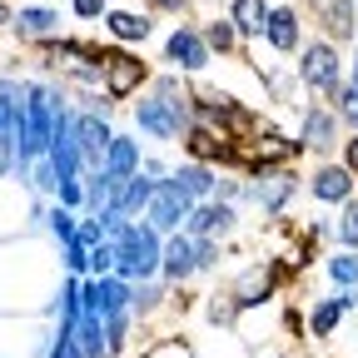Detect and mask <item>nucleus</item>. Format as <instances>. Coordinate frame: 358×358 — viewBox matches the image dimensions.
Returning <instances> with one entry per match:
<instances>
[{"mask_svg":"<svg viewBox=\"0 0 358 358\" xmlns=\"http://www.w3.org/2000/svg\"><path fill=\"white\" fill-rule=\"evenodd\" d=\"M90 274H115V244L110 239H100L90 249Z\"/></svg>","mask_w":358,"mask_h":358,"instance_id":"32","label":"nucleus"},{"mask_svg":"<svg viewBox=\"0 0 358 358\" xmlns=\"http://www.w3.org/2000/svg\"><path fill=\"white\" fill-rule=\"evenodd\" d=\"M150 10H159V15H189L194 0H150Z\"/></svg>","mask_w":358,"mask_h":358,"instance_id":"37","label":"nucleus"},{"mask_svg":"<svg viewBox=\"0 0 358 358\" xmlns=\"http://www.w3.org/2000/svg\"><path fill=\"white\" fill-rule=\"evenodd\" d=\"M169 169H174V164H164L159 155H145V159H140V174H150V179H164Z\"/></svg>","mask_w":358,"mask_h":358,"instance_id":"38","label":"nucleus"},{"mask_svg":"<svg viewBox=\"0 0 358 358\" xmlns=\"http://www.w3.org/2000/svg\"><path fill=\"white\" fill-rule=\"evenodd\" d=\"M60 268H65V274H75V279H90V249L70 239V244L60 249Z\"/></svg>","mask_w":358,"mask_h":358,"instance_id":"31","label":"nucleus"},{"mask_svg":"<svg viewBox=\"0 0 358 358\" xmlns=\"http://www.w3.org/2000/svg\"><path fill=\"white\" fill-rule=\"evenodd\" d=\"M294 189H299V179L289 164H249V174H244V199L259 204V214H274V219L289 209Z\"/></svg>","mask_w":358,"mask_h":358,"instance_id":"4","label":"nucleus"},{"mask_svg":"<svg viewBox=\"0 0 358 358\" xmlns=\"http://www.w3.org/2000/svg\"><path fill=\"white\" fill-rule=\"evenodd\" d=\"M155 189H159V179H150V174H129L124 185H120V194H115V204H110V209H120L124 219H145V209H150Z\"/></svg>","mask_w":358,"mask_h":358,"instance_id":"20","label":"nucleus"},{"mask_svg":"<svg viewBox=\"0 0 358 358\" xmlns=\"http://www.w3.org/2000/svg\"><path fill=\"white\" fill-rule=\"evenodd\" d=\"M303 20H313L324 30V40H334V45L353 40V30H358L353 0H303Z\"/></svg>","mask_w":358,"mask_h":358,"instance_id":"7","label":"nucleus"},{"mask_svg":"<svg viewBox=\"0 0 358 358\" xmlns=\"http://www.w3.org/2000/svg\"><path fill=\"white\" fill-rule=\"evenodd\" d=\"M334 145H338V115L329 105H303V115H299V150L329 159Z\"/></svg>","mask_w":358,"mask_h":358,"instance_id":"9","label":"nucleus"},{"mask_svg":"<svg viewBox=\"0 0 358 358\" xmlns=\"http://www.w3.org/2000/svg\"><path fill=\"white\" fill-rule=\"evenodd\" d=\"M358 308V289H334L329 299H313V308H308V319H303V329H308V338H329L348 313Z\"/></svg>","mask_w":358,"mask_h":358,"instance_id":"11","label":"nucleus"},{"mask_svg":"<svg viewBox=\"0 0 358 358\" xmlns=\"http://www.w3.org/2000/svg\"><path fill=\"white\" fill-rule=\"evenodd\" d=\"M264 45L279 55H299L303 45V10L299 6H274L268 10V25H264Z\"/></svg>","mask_w":358,"mask_h":358,"instance_id":"14","label":"nucleus"},{"mask_svg":"<svg viewBox=\"0 0 358 358\" xmlns=\"http://www.w3.org/2000/svg\"><path fill=\"white\" fill-rule=\"evenodd\" d=\"M55 199H60L65 209H85V179H60Z\"/></svg>","mask_w":358,"mask_h":358,"instance_id":"35","label":"nucleus"},{"mask_svg":"<svg viewBox=\"0 0 358 358\" xmlns=\"http://www.w3.org/2000/svg\"><path fill=\"white\" fill-rule=\"evenodd\" d=\"M324 100H329V110H334V115H338L348 129H358V90H353L348 80L334 90V95H324Z\"/></svg>","mask_w":358,"mask_h":358,"instance_id":"29","label":"nucleus"},{"mask_svg":"<svg viewBox=\"0 0 358 358\" xmlns=\"http://www.w3.org/2000/svg\"><path fill=\"white\" fill-rule=\"evenodd\" d=\"M10 20H15V10L6 6V0H0V25H10Z\"/></svg>","mask_w":358,"mask_h":358,"instance_id":"40","label":"nucleus"},{"mask_svg":"<svg viewBox=\"0 0 358 358\" xmlns=\"http://www.w3.org/2000/svg\"><path fill=\"white\" fill-rule=\"evenodd\" d=\"M75 343L85 358H110V343H105V319L100 313H80V324H75Z\"/></svg>","mask_w":358,"mask_h":358,"instance_id":"24","label":"nucleus"},{"mask_svg":"<svg viewBox=\"0 0 358 358\" xmlns=\"http://www.w3.org/2000/svg\"><path fill=\"white\" fill-rule=\"evenodd\" d=\"M338 164H343V169L358 179V129H353L348 140H343V150H338Z\"/></svg>","mask_w":358,"mask_h":358,"instance_id":"36","label":"nucleus"},{"mask_svg":"<svg viewBox=\"0 0 358 358\" xmlns=\"http://www.w3.org/2000/svg\"><path fill=\"white\" fill-rule=\"evenodd\" d=\"M100 25H105L110 40H120V45H145V40L155 35L150 10H120V6H110V15H105Z\"/></svg>","mask_w":358,"mask_h":358,"instance_id":"19","label":"nucleus"},{"mask_svg":"<svg viewBox=\"0 0 358 358\" xmlns=\"http://www.w3.org/2000/svg\"><path fill=\"white\" fill-rule=\"evenodd\" d=\"M10 30H15L20 45H40V40L60 35V10L55 6H20L15 20H10Z\"/></svg>","mask_w":358,"mask_h":358,"instance_id":"17","label":"nucleus"},{"mask_svg":"<svg viewBox=\"0 0 358 358\" xmlns=\"http://www.w3.org/2000/svg\"><path fill=\"white\" fill-rule=\"evenodd\" d=\"M129 120L134 129L155 145H174L185 140V129L194 124V90H189V75L179 70H159L150 75V90L129 105Z\"/></svg>","mask_w":358,"mask_h":358,"instance_id":"1","label":"nucleus"},{"mask_svg":"<svg viewBox=\"0 0 358 358\" xmlns=\"http://www.w3.org/2000/svg\"><path fill=\"white\" fill-rule=\"evenodd\" d=\"M268 0H229V15L234 20V30H239V40H264V25H268Z\"/></svg>","mask_w":358,"mask_h":358,"instance_id":"22","label":"nucleus"},{"mask_svg":"<svg viewBox=\"0 0 358 358\" xmlns=\"http://www.w3.org/2000/svg\"><path fill=\"white\" fill-rule=\"evenodd\" d=\"M274 294H279V268H274V264H254V268H244V279L234 284V303H239V313L254 308V303H268Z\"/></svg>","mask_w":358,"mask_h":358,"instance_id":"18","label":"nucleus"},{"mask_svg":"<svg viewBox=\"0 0 358 358\" xmlns=\"http://www.w3.org/2000/svg\"><path fill=\"white\" fill-rule=\"evenodd\" d=\"M189 209H194V199L179 194L169 179H159V189H155V199L145 209V224H155L159 234H179V229H185V219H189Z\"/></svg>","mask_w":358,"mask_h":358,"instance_id":"10","label":"nucleus"},{"mask_svg":"<svg viewBox=\"0 0 358 358\" xmlns=\"http://www.w3.org/2000/svg\"><path fill=\"white\" fill-rule=\"evenodd\" d=\"M164 299H169V284L164 279H145V284H134V303L129 308H134V319H150Z\"/></svg>","mask_w":358,"mask_h":358,"instance_id":"27","label":"nucleus"},{"mask_svg":"<svg viewBox=\"0 0 358 358\" xmlns=\"http://www.w3.org/2000/svg\"><path fill=\"white\" fill-rule=\"evenodd\" d=\"M204 319H209L214 329H234V324H239V303H234V294H209Z\"/></svg>","mask_w":358,"mask_h":358,"instance_id":"30","label":"nucleus"},{"mask_svg":"<svg viewBox=\"0 0 358 358\" xmlns=\"http://www.w3.org/2000/svg\"><path fill=\"white\" fill-rule=\"evenodd\" d=\"M115 244V274L129 279V284H145V279H159V254H164V234L155 229V224L134 219L129 229Z\"/></svg>","mask_w":358,"mask_h":358,"instance_id":"2","label":"nucleus"},{"mask_svg":"<svg viewBox=\"0 0 358 358\" xmlns=\"http://www.w3.org/2000/svg\"><path fill=\"white\" fill-rule=\"evenodd\" d=\"M199 274V264H194V234H164V254H159V279L169 284V289H179V284H189Z\"/></svg>","mask_w":358,"mask_h":358,"instance_id":"12","label":"nucleus"},{"mask_svg":"<svg viewBox=\"0 0 358 358\" xmlns=\"http://www.w3.org/2000/svg\"><path fill=\"white\" fill-rule=\"evenodd\" d=\"M324 274L334 289H358V249H334L324 259Z\"/></svg>","mask_w":358,"mask_h":358,"instance_id":"26","label":"nucleus"},{"mask_svg":"<svg viewBox=\"0 0 358 358\" xmlns=\"http://www.w3.org/2000/svg\"><path fill=\"white\" fill-rule=\"evenodd\" d=\"M140 159H145L140 140H134V134H120V129H115V140H110V150H105V164H100V169H110V174L129 179V174H140Z\"/></svg>","mask_w":358,"mask_h":358,"instance_id":"23","label":"nucleus"},{"mask_svg":"<svg viewBox=\"0 0 358 358\" xmlns=\"http://www.w3.org/2000/svg\"><path fill=\"white\" fill-rule=\"evenodd\" d=\"M274 358H289V353H274Z\"/></svg>","mask_w":358,"mask_h":358,"instance_id":"41","label":"nucleus"},{"mask_svg":"<svg viewBox=\"0 0 358 358\" xmlns=\"http://www.w3.org/2000/svg\"><path fill=\"white\" fill-rule=\"evenodd\" d=\"M80 179H85V209H80V214H105V209L115 204L120 185H124V179L110 174V169H85Z\"/></svg>","mask_w":358,"mask_h":358,"instance_id":"21","label":"nucleus"},{"mask_svg":"<svg viewBox=\"0 0 358 358\" xmlns=\"http://www.w3.org/2000/svg\"><path fill=\"white\" fill-rule=\"evenodd\" d=\"M194 264H199V274H214L219 268V239H194Z\"/></svg>","mask_w":358,"mask_h":358,"instance_id":"33","label":"nucleus"},{"mask_svg":"<svg viewBox=\"0 0 358 358\" xmlns=\"http://www.w3.org/2000/svg\"><path fill=\"white\" fill-rule=\"evenodd\" d=\"M308 194L319 199V204H348L358 194V179L338 164V159H324L319 169L308 174Z\"/></svg>","mask_w":358,"mask_h":358,"instance_id":"13","label":"nucleus"},{"mask_svg":"<svg viewBox=\"0 0 358 358\" xmlns=\"http://www.w3.org/2000/svg\"><path fill=\"white\" fill-rule=\"evenodd\" d=\"M150 80V70H145V60H134L129 50H115L110 60H105V95L110 100H124V95H134Z\"/></svg>","mask_w":358,"mask_h":358,"instance_id":"15","label":"nucleus"},{"mask_svg":"<svg viewBox=\"0 0 358 358\" xmlns=\"http://www.w3.org/2000/svg\"><path fill=\"white\" fill-rule=\"evenodd\" d=\"M334 239L338 249H358V194L348 204H338V224H334Z\"/></svg>","mask_w":358,"mask_h":358,"instance_id":"28","label":"nucleus"},{"mask_svg":"<svg viewBox=\"0 0 358 358\" xmlns=\"http://www.w3.org/2000/svg\"><path fill=\"white\" fill-rule=\"evenodd\" d=\"M159 60H164L169 70H179V75H204V70H209V60H214V50L204 45L199 25H174V30L164 35Z\"/></svg>","mask_w":358,"mask_h":358,"instance_id":"5","label":"nucleus"},{"mask_svg":"<svg viewBox=\"0 0 358 358\" xmlns=\"http://www.w3.org/2000/svg\"><path fill=\"white\" fill-rule=\"evenodd\" d=\"M70 15L75 20H105L110 15V0H70Z\"/></svg>","mask_w":358,"mask_h":358,"instance_id":"34","label":"nucleus"},{"mask_svg":"<svg viewBox=\"0 0 358 358\" xmlns=\"http://www.w3.org/2000/svg\"><path fill=\"white\" fill-rule=\"evenodd\" d=\"M110 140H115L110 115H95V110H80V105H75V145H80V155H85V169H100V164H105Z\"/></svg>","mask_w":358,"mask_h":358,"instance_id":"8","label":"nucleus"},{"mask_svg":"<svg viewBox=\"0 0 358 358\" xmlns=\"http://www.w3.org/2000/svg\"><path fill=\"white\" fill-rule=\"evenodd\" d=\"M294 75H299L303 90H313V95H334V90L348 80V75H343V60H338V45L324 40V35H313V40L299 45Z\"/></svg>","mask_w":358,"mask_h":358,"instance_id":"3","label":"nucleus"},{"mask_svg":"<svg viewBox=\"0 0 358 358\" xmlns=\"http://www.w3.org/2000/svg\"><path fill=\"white\" fill-rule=\"evenodd\" d=\"M348 85H353V90H358V50H353V55H348Z\"/></svg>","mask_w":358,"mask_h":358,"instance_id":"39","label":"nucleus"},{"mask_svg":"<svg viewBox=\"0 0 358 358\" xmlns=\"http://www.w3.org/2000/svg\"><path fill=\"white\" fill-rule=\"evenodd\" d=\"M199 35H204V45H209L214 55H234L239 45H244L229 15H214V20H204V25H199Z\"/></svg>","mask_w":358,"mask_h":358,"instance_id":"25","label":"nucleus"},{"mask_svg":"<svg viewBox=\"0 0 358 358\" xmlns=\"http://www.w3.org/2000/svg\"><path fill=\"white\" fill-rule=\"evenodd\" d=\"M234 229H239V209L229 199H199L185 219V234L194 239H229Z\"/></svg>","mask_w":358,"mask_h":358,"instance_id":"6","label":"nucleus"},{"mask_svg":"<svg viewBox=\"0 0 358 358\" xmlns=\"http://www.w3.org/2000/svg\"><path fill=\"white\" fill-rule=\"evenodd\" d=\"M164 179H169V185H174L179 194H189V199L199 204V199H214L219 169H214V164H199V159H179V164H174Z\"/></svg>","mask_w":358,"mask_h":358,"instance_id":"16","label":"nucleus"}]
</instances>
